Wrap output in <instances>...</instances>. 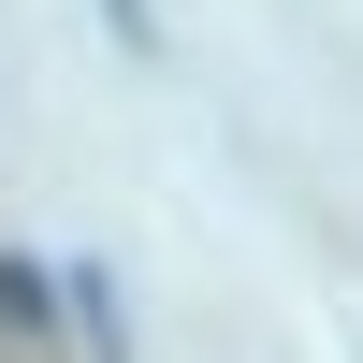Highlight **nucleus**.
Masks as SVG:
<instances>
[{"label":"nucleus","instance_id":"f257e3e1","mask_svg":"<svg viewBox=\"0 0 363 363\" xmlns=\"http://www.w3.org/2000/svg\"><path fill=\"white\" fill-rule=\"evenodd\" d=\"M0 320H15V335H29V320H58V306H44V277H29V262H0Z\"/></svg>","mask_w":363,"mask_h":363},{"label":"nucleus","instance_id":"f03ea898","mask_svg":"<svg viewBox=\"0 0 363 363\" xmlns=\"http://www.w3.org/2000/svg\"><path fill=\"white\" fill-rule=\"evenodd\" d=\"M116 15V44H160V0H102Z\"/></svg>","mask_w":363,"mask_h":363}]
</instances>
